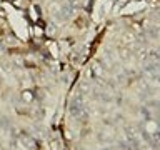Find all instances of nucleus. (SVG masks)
Returning <instances> with one entry per match:
<instances>
[{
    "label": "nucleus",
    "instance_id": "2",
    "mask_svg": "<svg viewBox=\"0 0 160 150\" xmlns=\"http://www.w3.org/2000/svg\"><path fill=\"white\" fill-rule=\"evenodd\" d=\"M22 98L25 100V102H30V100L33 98V95H32V92H30V90H25V92L22 93Z\"/></svg>",
    "mask_w": 160,
    "mask_h": 150
},
{
    "label": "nucleus",
    "instance_id": "3",
    "mask_svg": "<svg viewBox=\"0 0 160 150\" xmlns=\"http://www.w3.org/2000/svg\"><path fill=\"white\" fill-rule=\"evenodd\" d=\"M0 125H3V127H8V122H7V118H2V122H0Z\"/></svg>",
    "mask_w": 160,
    "mask_h": 150
},
{
    "label": "nucleus",
    "instance_id": "1",
    "mask_svg": "<svg viewBox=\"0 0 160 150\" xmlns=\"http://www.w3.org/2000/svg\"><path fill=\"white\" fill-rule=\"evenodd\" d=\"M70 113L75 115L77 118H87V108H85V105L80 98H75L70 103Z\"/></svg>",
    "mask_w": 160,
    "mask_h": 150
},
{
    "label": "nucleus",
    "instance_id": "4",
    "mask_svg": "<svg viewBox=\"0 0 160 150\" xmlns=\"http://www.w3.org/2000/svg\"><path fill=\"white\" fill-rule=\"evenodd\" d=\"M67 2H68L70 5H77V0H67Z\"/></svg>",
    "mask_w": 160,
    "mask_h": 150
}]
</instances>
